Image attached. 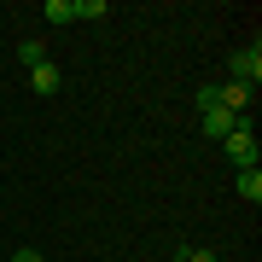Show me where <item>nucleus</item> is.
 I'll use <instances>...</instances> for the list:
<instances>
[{"instance_id": "1", "label": "nucleus", "mask_w": 262, "mask_h": 262, "mask_svg": "<svg viewBox=\"0 0 262 262\" xmlns=\"http://www.w3.org/2000/svg\"><path fill=\"white\" fill-rule=\"evenodd\" d=\"M227 82H245V88H256L262 82V47H245L227 58Z\"/></svg>"}, {"instance_id": "12", "label": "nucleus", "mask_w": 262, "mask_h": 262, "mask_svg": "<svg viewBox=\"0 0 262 262\" xmlns=\"http://www.w3.org/2000/svg\"><path fill=\"white\" fill-rule=\"evenodd\" d=\"M169 262H181V256H169Z\"/></svg>"}, {"instance_id": "4", "label": "nucleus", "mask_w": 262, "mask_h": 262, "mask_svg": "<svg viewBox=\"0 0 262 262\" xmlns=\"http://www.w3.org/2000/svg\"><path fill=\"white\" fill-rule=\"evenodd\" d=\"M233 128H239V117H233V111H222V105H204V134H210V140H227Z\"/></svg>"}, {"instance_id": "5", "label": "nucleus", "mask_w": 262, "mask_h": 262, "mask_svg": "<svg viewBox=\"0 0 262 262\" xmlns=\"http://www.w3.org/2000/svg\"><path fill=\"white\" fill-rule=\"evenodd\" d=\"M29 82H35V94H58V88H64V70L47 58V64H35V70H29Z\"/></svg>"}, {"instance_id": "10", "label": "nucleus", "mask_w": 262, "mask_h": 262, "mask_svg": "<svg viewBox=\"0 0 262 262\" xmlns=\"http://www.w3.org/2000/svg\"><path fill=\"white\" fill-rule=\"evenodd\" d=\"M181 262H222V256H215V251H187Z\"/></svg>"}, {"instance_id": "6", "label": "nucleus", "mask_w": 262, "mask_h": 262, "mask_svg": "<svg viewBox=\"0 0 262 262\" xmlns=\"http://www.w3.org/2000/svg\"><path fill=\"white\" fill-rule=\"evenodd\" d=\"M41 18H47V24H76V0H47Z\"/></svg>"}, {"instance_id": "9", "label": "nucleus", "mask_w": 262, "mask_h": 262, "mask_svg": "<svg viewBox=\"0 0 262 262\" xmlns=\"http://www.w3.org/2000/svg\"><path fill=\"white\" fill-rule=\"evenodd\" d=\"M76 18H105V0H76Z\"/></svg>"}, {"instance_id": "11", "label": "nucleus", "mask_w": 262, "mask_h": 262, "mask_svg": "<svg viewBox=\"0 0 262 262\" xmlns=\"http://www.w3.org/2000/svg\"><path fill=\"white\" fill-rule=\"evenodd\" d=\"M12 262H47L41 251H12Z\"/></svg>"}, {"instance_id": "2", "label": "nucleus", "mask_w": 262, "mask_h": 262, "mask_svg": "<svg viewBox=\"0 0 262 262\" xmlns=\"http://www.w3.org/2000/svg\"><path fill=\"white\" fill-rule=\"evenodd\" d=\"M222 146H227V158H233L239 169H256V134H251V122H239Z\"/></svg>"}, {"instance_id": "8", "label": "nucleus", "mask_w": 262, "mask_h": 262, "mask_svg": "<svg viewBox=\"0 0 262 262\" xmlns=\"http://www.w3.org/2000/svg\"><path fill=\"white\" fill-rule=\"evenodd\" d=\"M18 58H24L29 70H35V64H47V53H41V41H18Z\"/></svg>"}, {"instance_id": "7", "label": "nucleus", "mask_w": 262, "mask_h": 262, "mask_svg": "<svg viewBox=\"0 0 262 262\" xmlns=\"http://www.w3.org/2000/svg\"><path fill=\"white\" fill-rule=\"evenodd\" d=\"M239 198L245 204H262V175L256 169H239Z\"/></svg>"}, {"instance_id": "3", "label": "nucleus", "mask_w": 262, "mask_h": 262, "mask_svg": "<svg viewBox=\"0 0 262 262\" xmlns=\"http://www.w3.org/2000/svg\"><path fill=\"white\" fill-rule=\"evenodd\" d=\"M251 94H256V88H245V82H215V99H222V111H233L239 122L251 117Z\"/></svg>"}]
</instances>
